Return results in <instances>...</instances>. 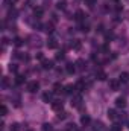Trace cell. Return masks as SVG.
Returning a JSON list of instances; mask_svg holds the SVG:
<instances>
[{
    "label": "cell",
    "instance_id": "obj_5",
    "mask_svg": "<svg viewBox=\"0 0 129 131\" xmlns=\"http://www.w3.org/2000/svg\"><path fill=\"white\" fill-rule=\"evenodd\" d=\"M93 131H106V127L102 122H94L93 124Z\"/></svg>",
    "mask_w": 129,
    "mask_h": 131
},
{
    "label": "cell",
    "instance_id": "obj_3",
    "mask_svg": "<svg viewBox=\"0 0 129 131\" xmlns=\"http://www.w3.org/2000/svg\"><path fill=\"white\" fill-rule=\"evenodd\" d=\"M109 87H111V90H112V92H117V90L120 89V81H117V79L109 81Z\"/></svg>",
    "mask_w": 129,
    "mask_h": 131
},
{
    "label": "cell",
    "instance_id": "obj_11",
    "mask_svg": "<svg viewBox=\"0 0 129 131\" xmlns=\"http://www.w3.org/2000/svg\"><path fill=\"white\" fill-rule=\"evenodd\" d=\"M41 66H43V69L49 70V69H52V67H53V61H49V60H43Z\"/></svg>",
    "mask_w": 129,
    "mask_h": 131
},
{
    "label": "cell",
    "instance_id": "obj_6",
    "mask_svg": "<svg viewBox=\"0 0 129 131\" xmlns=\"http://www.w3.org/2000/svg\"><path fill=\"white\" fill-rule=\"evenodd\" d=\"M43 101L44 102H53V92H46L43 95Z\"/></svg>",
    "mask_w": 129,
    "mask_h": 131
},
{
    "label": "cell",
    "instance_id": "obj_22",
    "mask_svg": "<svg viewBox=\"0 0 129 131\" xmlns=\"http://www.w3.org/2000/svg\"><path fill=\"white\" fill-rule=\"evenodd\" d=\"M64 90V87H61L59 84H55V87H53V93H61Z\"/></svg>",
    "mask_w": 129,
    "mask_h": 131
},
{
    "label": "cell",
    "instance_id": "obj_16",
    "mask_svg": "<svg viewBox=\"0 0 129 131\" xmlns=\"http://www.w3.org/2000/svg\"><path fill=\"white\" fill-rule=\"evenodd\" d=\"M74 66H76V64H71V63H70V64H67V67H65L67 73H70V75H71V73H74V72H76V67H74Z\"/></svg>",
    "mask_w": 129,
    "mask_h": 131
},
{
    "label": "cell",
    "instance_id": "obj_27",
    "mask_svg": "<svg viewBox=\"0 0 129 131\" xmlns=\"http://www.w3.org/2000/svg\"><path fill=\"white\" fill-rule=\"evenodd\" d=\"M14 44H15V46H21V44H23V40H21V38H18V37H17V38H15V40H14Z\"/></svg>",
    "mask_w": 129,
    "mask_h": 131
},
{
    "label": "cell",
    "instance_id": "obj_9",
    "mask_svg": "<svg viewBox=\"0 0 129 131\" xmlns=\"http://www.w3.org/2000/svg\"><path fill=\"white\" fill-rule=\"evenodd\" d=\"M64 92L67 93V95H74V92H76V85H65L64 87Z\"/></svg>",
    "mask_w": 129,
    "mask_h": 131
},
{
    "label": "cell",
    "instance_id": "obj_10",
    "mask_svg": "<svg viewBox=\"0 0 129 131\" xmlns=\"http://www.w3.org/2000/svg\"><path fill=\"white\" fill-rule=\"evenodd\" d=\"M43 14H44V9H43V8H35V9H33V15H35V18H41Z\"/></svg>",
    "mask_w": 129,
    "mask_h": 131
},
{
    "label": "cell",
    "instance_id": "obj_32",
    "mask_svg": "<svg viewBox=\"0 0 129 131\" xmlns=\"http://www.w3.org/2000/svg\"><path fill=\"white\" fill-rule=\"evenodd\" d=\"M64 58V52H58L56 53V60H62Z\"/></svg>",
    "mask_w": 129,
    "mask_h": 131
},
{
    "label": "cell",
    "instance_id": "obj_29",
    "mask_svg": "<svg viewBox=\"0 0 129 131\" xmlns=\"http://www.w3.org/2000/svg\"><path fill=\"white\" fill-rule=\"evenodd\" d=\"M6 114H8V108H6V105L3 104V105H2V116H6Z\"/></svg>",
    "mask_w": 129,
    "mask_h": 131
},
{
    "label": "cell",
    "instance_id": "obj_15",
    "mask_svg": "<svg viewBox=\"0 0 129 131\" xmlns=\"http://www.w3.org/2000/svg\"><path fill=\"white\" fill-rule=\"evenodd\" d=\"M90 122H91V119H90V116H87V114H85V116H82V117H81V124H82L84 127H87V125H88Z\"/></svg>",
    "mask_w": 129,
    "mask_h": 131
},
{
    "label": "cell",
    "instance_id": "obj_13",
    "mask_svg": "<svg viewBox=\"0 0 129 131\" xmlns=\"http://www.w3.org/2000/svg\"><path fill=\"white\" fill-rule=\"evenodd\" d=\"M70 46H71V49H74V50H79L82 44H81V41H79V40H73Z\"/></svg>",
    "mask_w": 129,
    "mask_h": 131
},
{
    "label": "cell",
    "instance_id": "obj_8",
    "mask_svg": "<svg viewBox=\"0 0 129 131\" xmlns=\"http://www.w3.org/2000/svg\"><path fill=\"white\" fill-rule=\"evenodd\" d=\"M47 47H49V49H56V47H58V41H56L55 38H49V40H47Z\"/></svg>",
    "mask_w": 129,
    "mask_h": 131
},
{
    "label": "cell",
    "instance_id": "obj_33",
    "mask_svg": "<svg viewBox=\"0 0 129 131\" xmlns=\"http://www.w3.org/2000/svg\"><path fill=\"white\" fill-rule=\"evenodd\" d=\"M17 2H18V0H5V3H6V5H15Z\"/></svg>",
    "mask_w": 129,
    "mask_h": 131
},
{
    "label": "cell",
    "instance_id": "obj_35",
    "mask_svg": "<svg viewBox=\"0 0 129 131\" xmlns=\"http://www.w3.org/2000/svg\"><path fill=\"white\" fill-rule=\"evenodd\" d=\"M9 70H11V72H17V66L11 64V66H9Z\"/></svg>",
    "mask_w": 129,
    "mask_h": 131
},
{
    "label": "cell",
    "instance_id": "obj_30",
    "mask_svg": "<svg viewBox=\"0 0 129 131\" xmlns=\"http://www.w3.org/2000/svg\"><path fill=\"white\" fill-rule=\"evenodd\" d=\"M85 3H87L90 8H93V6H94V3H96V0H85Z\"/></svg>",
    "mask_w": 129,
    "mask_h": 131
},
{
    "label": "cell",
    "instance_id": "obj_19",
    "mask_svg": "<svg viewBox=\"0 0 129 131\" xmlns=\"http://www.w3.org/2000/svg\"><path fill=\"white\" fill-rule=\"evenodd\" d=\"M44 31H46L47 34H52V32H53V25H50V23L44 25Z\"/></svg>",
    "mask_w": 129,
    "mask_h": 131
},
{
    "label": "cell",
    "instance_id": "obj_23",
    "mask_svg": "<svg viewBox=\"0 0 129 131\" xmlns=\"http://www.w3.org/2000/svg\"><path fill=\"white\" fill-rule=\"evenodd\" d=\"M111 131H122V125L120 124H112L111 125Z\"/></svg>",
    "mask_w": 129,
    "mask_h": 131
},
{
    "label": "cell",
    "instance_id": "obj_36",
    "mask_svg": "<svg viewBox=\"0 0 129 131\" xmlns=\"http://www.w3.org/2000/svg\"><path fill=\"white\" fill-rule=\"evenodd\" d=\"M36 58L38 60H43V53H36Z\"/></svg>",
    "mask_w": 129,
    "mask_h": 131
},
{
    "label": "cell",
    "instance_id": "obj_20",
    "mask_svg": "<svg viewBox=\"0 0 129 131\" xmlns=\"http://www.w3.org/2000/svg\"><path fill=\"white\" fill-rule=\"evenodd\" d=\"M11 131H21V125H20V124H17V122H15V124H12V125H11Z\"/></svg>",
    "mask_w": 129,
    "mask_h": 131
},
{
    "label": "cell",
    "instance_id": "obj_34",
    "mask_svg": "<svg viewBox=\"0 0 129 131\" xmlns=\"http://www.w3.org/2000/svg\"><path fill=\"white\" fill-rule=\"evenodd\" d=\"M58 8H59V9H64V8H65V2H64V0L58 3Z\"/></svg>",
    "mask_w": 129,
    "mask_h": 131
},
{
    "label": "cell",
    "instance_id": "obj_7",
    "mask_svg": "<svg viewBox=\"0 0 129 131\" xmlns=\"http://www.w3.org/2000/svg\"><path fill=\"white\" fill-rule=\"evenodd\" d=\"M115 105H117L119 108H125V107H126V99L122 98V96H120V98H117V99H115Z\"/></svg>",
    "mask_w": 129,
    "mask_h": 131
},
{
    "label": "cell",
    "instance_id": "obj_21",
    "mask_svg": "<svg viewBox=\"0 0 129 131\" xmlns=\"http://www.w3.org/2000/svg\"><path fill=\"white\" fill-rule=\"evenodd\" d=\"M119 81H120V82H126V81H129V75H128V73H122Z\"/></svg>",
    "mask_w": 129,
    "mask_h": 131
},
{
    "label": "cell",
    "instance_id": "obj_18",
    "mask_svg": "<svg viewBox=\"0 0 129 131\" xmlns=\"http://www.w3.org/2000/svg\"><path fill=\"white\" fill-rule=\"evenodd\" d=\"M41 131H53V127H52L50 124H43V127H41Z\"/></svg>",
    "mask_w": 129,
    "mask_h": 131
},
{
    "label": "cell",
    "instance_id": "obj_1",
    "mask_svg": "<svg viewBox=\"0 0 129 131\" xmlns=\"http://www.w3.org/2000/svg\"><path fill=\"white\" fill-rule=\"evenodd\" d=\"M28 92L29 93H35V92H38L40 90V84L36 82V81H31V82H28Z\"/></svg>",
    "mask_w": 129,
    "mask_h": 131
},
{
    "label": "cell",
    "instance_id": "obj_25",
    "mask_svg": "<svg viewBox=\"0 0 129 131\" xmlns=\"http://www.w3.org/2000/svg\"><path fill=\"white\" fill-rule=\"evenodd\" d=\"M8 85H9V79H8V78H3V79H2V87L6 89Z\"/></svg>",
    "mask_w": 129,
    "mask_h": 131
},
{
    "label": "cell",
    "instance_id": "obj_28",
    "mask_svg": "<svg viewBox=\"0 0 129 131\" xmlns=\"http://www.w3.org/2000/svg\"><path fill=\"white\" fill-rule=\"evenodd\" d=\"M67 127H68V128H67L68 131H78V128H76V125H74V124H68Z\"/></svg>",
    "mask_w": 129,
    "mask_h": 131
},
{
    "label": "cell",
    "instance_id": "obj_31",
    "mask_svg": "<svg viewBox=\"0 0 129 131\" xmlns=\"http://www.w3.org/2000/svg\"><path fill=\"white\" fill-rule=\"evenodd\" d=\"M59 114H58V119H65V114L67 113H64V111H58Z\"/></svg>",
    "mask_w": 129,
    "mask_h": 131
},
{
    "label": "cell",
    "instance_id": "obj_12",
    "mask_svg": "<svg viewBox=\"0 0 129 131\" xmlns=\"http://www.w3.org/2000/svg\"><path fill=\"white\" fill-rule=\"evenodd\" d=\"M74 18H76L78 21H84V20H85V14H84L82 11H76V14H74Z\"/></svg>",
    "mask_w": 129,
    "mask_h": 131
},
{
    "label": "cell",
    "instance_id": "obj_4",
    "mask_svg": "<svg viewBox=\"0 0 129 131\" xmlns=\"http://www.w3.org/2000/svg\"><path fill=\"white\" fill-rule=\"evenodd\" d=\"M62 107H64V104H62L61 101H53V102H52V108H53L55 111H61Z\"/></svg>",
    "mask_w": 129,
    "mask_h": 131
},
{
    "label": "cell",
    "instance_id": "obj_24",
    "mask_svg": "<svg viewBox=\"0 0 129 131\" xmlns=\"http://www.w3.org/2000/svg\"><path fill=\"white\" fill-rule=\"evenodd\" d=\"M76 66H78L76 69H81V70L85 69V66H84V61H82V60H78V61H76Z\"/></svg>",
    "mask_w": 129,
    "mask_h": 131
},
{
    "label": "cell",
    "instance_id": "obj_17",
    "mask_svg": "<svg viewBox=\"0 0 129 131\" xmlns=\"http://www.w3.org/2000/svg\"><path fill=\"white\" fill-rule=\"evenodd\" d=\"M96 76H97V79H99V81H105V79H106V73H105V72H102V70H99V72H97Z\"/></svg>",
    "mask_w": 129,
    "mask_h": 131
},
{
    "label": "cell",
    "instance_id": "obj_26",
    "mask_svg": "<svg viewBox=\"0 0 129 131\" xmlns=\"http://www.w3.org/2000/svg\"><path fill=\"white\" fill-rule=\"evenodd\" d=\"M15 81H17V84H23V82H24V76H23V75H18Z\"/></svg>",
    "mask_w": 129,
    "mask_h": 131
},
{
    "label": "cell",
    "instance_id": "obj_14",
    "mask_svg": "<svg viewBox=\"0 0 129 131\" xmlns=\"http://www.w3.org/2000/svg\"><path fill=\"white\" fill-rule=\"evenodd\" d=\"M108 117H109L111 121H115V119L119 117V116H117V111H115V110H112V108H111V110H108Z\"/></svg>",
    "mask_w": 129,
    "mask_h": 131
},
{
    "label": "cell",
    "instance_id": "obj_2",
    "mask_svg": "<svg viewBox=\"0 0 129 131\" xmlns=\"http://www.w3.org/2000/svg\"><path fill=\"white\" fill-rule=\"evenodd\" d=\"M81 104H82V96H81V95H73L71 105H73V107H76V108H79V107H81Z\"/></svg>",
    "mask_w": 129,
    "mask_h": 131
}]
</instances>
